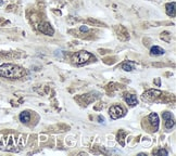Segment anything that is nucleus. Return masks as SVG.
Segmentation results:
<instances>
[{"mask_svg":"<svg viewBox=\"0 0 176 156\" xmlns=\"http://www.w3.org/2000/svg\"><path fill=\"white\" fill-rule=\"evenodd\" d=\"M26 75V71L15 64H2L0 65V77L9 79H19Z\"/></svg>","mask_w":176,"mask_h":156,"instance_id":"1","label":"nucleus"},{"mask_svg":"<svg viewBox=\"0 0 176 156\" xmlns=\"http://www.w3.org/2000/svg\"><path fill=\"white\" fill-rule=\"evenodd\" d=\"M93 57V54H90L89 52L87 51H78L76 52L75 54L72 57V60H73L74 63L78 64V65H82V64H85L87 63L89 60L91 59Z\"/></svg>","mask_w":176,"mask_h":156,"instance_id":"2","label":"nucleus"},{"mask_svg":"<svg viewBox=\"0 0 176 156\" xmlns=\"http://www.w3.org/2000/svg\"><path fill=\"white\" fill-rule=\"evenodd\" d=\"M162 97V91L160 90H148L143 95V101H157L158 98Z\"/></svg>","mask_w":176,"mask_h":156,"instance_id":"3","label":"nucleus"},{"mask_svg":"<svg viewBox=\"0 0 176 156\" xmlns=\"http://www.w3.org/2000/svg\"><path fill=\"white\" fill-rule=\"evenodd\" d=\"M109 114L112 119H119L121 118V117H123L125 113H124V110L122 109L121 106H119V105H113V106L110 107Z\"/></svg>","mask_w":176,"mask_h":156,"instance_id":"4","label":"nucleus"},{"mask_svg":"<svg viewBox=\"0 0 176 156\" xmlns=\"http://www.w3.org/2000/svg\"><path fill=\"white\" fill-rule=\"evenodd\" d=\"M38 29L43 34L48 35V36H52L53 34H55V29H53L52 27H51V25H50L49 23H47V22H43V23L39 24Z\"/></svg>","mask_w":176,"mask_h":156,"instance_id":"5","label":"nucleus"},{"mask_svg":"<svg viewBox=\"0 0 176 156\" xmlns=\"http://www.w3.org/2000/svg\"><path fill=\"white\" fill-rule=\"evenodd\" d=\"M148 121H150V125L153 127V131H157L159 128V116L157 113H151L148 116Z\"/></svg>","mask_w":176,"mask_h":156,"instance_id":"6","label":"nucleus"},{"mask_svg":"<svg viewBox=\"0 0 176 156\" xmlns=\"http://www.w3.org/2000/svg\"><path fill=\"white\" fill-rule=\"evenodd\" d=\"M124 100L126 101V103L131 106H135L137 104V98L134 95H124Z\"/></svg>","mask_w":176,"mask_h":156,"instance_id":"7","label":"nucleus"},{"mask_svg":"<svg viewBox=\"0 0 176 156\" xmlns=\"http://www.w3.org/2000/svg\"><path fill=\"white\" fill-rule=\"evenodd\" d=\"M175 2H171L166 5V14L170 15V17H175Z\"/></svg>","mask_w":176,"mask_h":156,"instance_id":"8","label":"nucleus"},{"mask_svg":"<svg viewBox=\"0 0 176 156\" xmlns=\"http://www.w3.org/2000/svg\"><path fill=\"white\" fill-rule=\"evenodd\" d=\"M150 53H151V55H162L164 54V50L162 49V48L158 47V46H153L151 48V50H150Z\"/></svg>","mask_w":176,"mask_h":156,"instance_id":"9","label":"nucleus"},{"mask_svg":"<svg viewBox=\"0 0 176 156\" xmlns=\"http://www.w3.org/2000/svg\"><path fill=\"white\" fill-rule=\"evenodd\" d=\"M122 69H123L125 72H132L134 69H135V63L127 61V62H125V63L122 64Z\"/></svg>","mask_w":176,"mask_h":156,"instance_id":"10","label":"nucleus"},{"mask_svg":"<svg viewBox=\"0 0 176 156\" xmlns=\"http://www.w3.org/2000/svg\"><path fill=\"white\" fill-rule=\"evenodd\" d=\"M20 121H22V123L26 124L29 121V119H31V114L29 113V112H22L21 114H20Z\"/></svg>","mask_w":176,"mask_h":156,"instance_id":"11","label":"nucleus"},{"mask_svg":"<svg viewBox=\"0 0 176 156\" xmlns=\"http://www.w3.org/2000/svg\"><path fill=\"white\" fill-rule=\"evenodd\" d=\"M174 119L173 118H169V119H165V127L167 129H171V128L174 127Z\"/></svg>","mask_w":176,"mask_h":156,"instance_id":"12","label":"nucleus"},{"mask_svg":"<svg viewBox=\"0 0 176 156\" xmlns=\"http://www.w3.org/2000/svg\"><path fill=\"white\" fill-rule=\"evenodd\" d=\"M126 136V132L125 131H120L119 135H117V140L121 141V144L124 145V137Z\"/></svg>","mask_w":176,"mask_h":156,"instance_id":"13","label":"nucleus"},{"mask_svg":"<svg viewBox=\"0 0 176 156\" xmlns=\"http://www.w3.org/2000/svg\"><path fill=\"white\" fill-rule=\"evenodd\" d=\"M162 117H163V119H169V118H173V115H172L171 113H169V112H165V113L162 115Z\"/></svg>","mask_w":176,"mask_h":156,"instance_id":"14","label":"nucleus"},{"mask_svg":"<svg viewBox=\"0 0 176 156\" xmlns=\"http://www.w3.org/2000/svg\"><path fill=\"white\" fill-rule=\"evenodd\" d=\"M155 154H157V155H165V156H166L167 152L165 151V150H159V151L155 152Z\"/></svg>","mask_w":176,"mask_h":156,"instance_id":"15","label":"nucleus"},{"mask_svg":"<svg viewBox=\"0 0 176 156\" xmlns=\"http://www.w3.org/2000/svg\"><path fill=\"white\" fill-rule=\"evenodd\" d=\"M81 31L82 32H87L88 27H87V26H81Z\"/></svg>","mask_w":176,"mask_h":156,"instance_id":"16","label":"nucleus"}]
</instances>
